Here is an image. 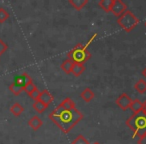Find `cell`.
<instances>
[{
    "mask_svg": "<svg viewBox=\"0 0 146 144\" xmlns=\"http://www.w3.org/2000/svg\"><path fill=\"white\" fill-rule=\"evenodd\" d=\"M141 74H142V76L146 79V67L145 68H143V70L141 71Z\"/></svg>",
    "mask_w": 146,
    "mask_h": 144,
    "instance_id": "obj_28",
    "label": "cell"
},
{
    "mask_svg": "<svg viewBox=\"0 0 146 144\" xmlns=\"http://www.w3.org/2000/svg\"><path fill=\"white\" fill-rule=\"evenodd\" d=\"M9 90H10L14 95H19V94L24 90V88L21 87V86L18 85V84H16L15 82H13V83L10 84V86H9Z\"/></svg>",
    "mask_w": 146,
    "mask_h": 144,
    "instance_id": "obj_20",
    "label": "cell"
},
{
    "mask_svg": "<svg viewBox=\"0 0 146 144\" xmlns=\"http://www.w3.org/2000/svg\"><path fill=\"white\" fill-rule=\"evenodd\" d=\"M9 18V13L4 8H0V23H4Z\"/></svg>",
    "mask_w": 146,
    "mask_h": 144,
    "instance_id": "obj_22",
    "label": "cell"
},
{
    "mask_svg": "<svg viewBox=\"0 0 146 144\" xmlns=\"http://www.w3.org/2000/svg\"><path fill=\"white\" fill-rule=\"evenodd\" d=\"M68 3L73 8L75 9V10L79 11L87 5L88 0H68Z\"/></svg>",
    "mask_w": 146,
    "mask_h": 144,
    "instance_id": "obj_10",
    "label": "cell"
},
{
    "mask_svg": "<svg viewBox=\"0 0 146 144\" xmlns=\"http://www.w3.org/2000/svg\"><path fill=\"white\" fill-rule=\"evenodd\" d=\"M38 100H39V101H41L43 104H45V105L48 107L49 104H51L53 102V100H54V97H53V95L48 91V90L44 89L43 91H40Z\"/></svg>",
    "mask_w": 146,
    "mask_h": 144,
    "instance_id": "obj_7",
    "label": "cell"
},
{
    "mask_svg": "<svg viewBox=\"0 0 146 144\" xmlns=\"http://www.w3.org/2000/svg\"><path fill=\"white\" fill-rule=\"evenodd\" d=\"M71 144H90V143H89V141H88V140L86 139V138L84 137L83 135L79 134V135H78L77 137L75 138V139L71 142Z\"/></svg>",
    "mask_w": 146,
    "mask_h": 144,
    "instance_id": "obj_21",
    "label": "cell"
},
{
    "mask_svg": "<svg viewBox=\"0 0 146 144\" xmlns=\"http://www.w3.org/2000/svg\"><path fill=\"white\" fill-rule=\"evenodd\" d=\"M36 88H37V87H36V85H35V84L33 83V81H31L30 83H28V84H27V85L24 87V91L26 92V93L29 95V94H30L31 92H32L34 89H36Z\"/></svg>",
    "mask_w": 146,
    "mask_h": 144,
    "instance_id": "obj_23",
    "label": "cell"
},
{
    "mask_svg": "<svg viewBox=\"0 0 146 144\" xmlns=\"http://www.w3.org/2000/svg\"><path fill=\"white\" fill-rule=\"evenodd\" d=\"M127 127L133 133V137H141L146 133V112L144 110L133 113L125 121Z\"/></svg>",
    "mask_w": 146,
    "mask_h": 144,
    "instance_id": "obj_2",
    "label": "cell"
},
{
    "mask_svg": "<svg viewBox=\"0 0 146 144\" xmlns=\"http://www.w3.org/2000/svg\"><path fill=\"white\" fill-rule=\"evenodd\" d=\"M32 107L35 111L38 112V113L40 114V113H43V112L46 110L47 106L45 105V104H43L41 101H39V100H35L34 103L32 104Z\"/></svg>",
    "mask_w": 146,
    "mask_h": 144,
    "instance_id": "obj_18",
    "label": "cell"
},
{
    "mask_svg": "<svg viewBox=\"0 0 146 144\" xmlns=\"http://www.w3.org/2000/svg\"><path fill=\"white\" fill-rule=\"evenodd\" d=\"M92 144H100V143H99V142H97V141H95V142H93Z\"/></svg>",
    "mask_w": 146,
    "mask_h": 144,
    "instance_id": "obj_30",
    "label": "cell"
},
{
    "mask_svg": "<svg viewBox=\"0 0 146 144\" xmlns=\"http://www.w3.org/2000/svg\"><path fill=\"white\" fill-rule=\"evenodd\" d=\"M60 105L63 106L64 108H68V109H73V108H76L75 106V102L73 101L70 97H67L65 99H63L60 102Z\"/></svg>",
    "mask_w": 146,
    "mask_h": 144,
    "instance_id": "obj_19",
    "label": "cell"
},
{
    "mask_svg": "<svg viewBox=\"0 0 146 144\" xmlns=\"http://www.w3.org/2000/svg\"><path fill=\"white\" fill-rule=\"evenodd\" d=\"M7 49H8V46H7V44L2 40V39H0V55H2L3 53H4L5 51L7 50Z\"/></svg>",
    "mask_w": 146,
    "mask_h": 144,
    "instance_id": "obj_24",
    "label": "cell"
},
{
    "mask_svg": "<svg viewBox=\"0 0 146 144\" xmlns=\"http://www.w3.org/2000/svg\"><path fill=\"white\" fill-rule=\"evenodd\" d=\"M129 108L131 109V111L133 113H137L139 111H142L143 110V102L140 101L139 99H133Z\"/></svg>",
    "mask_w": 146,
    "mask_h": 144,
    "instance_id": "obj_13",
    "label": "cell"
},
{
    "mask_svg": "<svg viewBox=\"0 0 146 144\" xmlns=\"http://www.w3.org/2000/svg\"><path fill=\"white\" fill-rule=\"evenodd\" d=\"M39 94H40V91L38 90V88H36V89H34L30 94H29V96H30V98H32V99L35 101V100H38Z\"/></svg>",
    "mask_w": 146,
    "mask_h": 144,
    "instance_id": "obj_25",
    "label": "cell"
},
{
    "mask_svg": "<svg viewBox=\"0 0 146 144\" xmlns=\"http://www.w3.org/2000/svg\"><path fill=\"white\" fill-rule=\"evenodd\" d=\"M80 97H81L85 102H90L94 97H95V94H94V92L92 91L90 88H85V89L80 93Z\"/></svg>",
    "mask_w": 146,
    "mask_h": 144,
    "instance_id": "obj_12",
    "label": "cell"
},
{
    "mask_svg": "<svg viewBox=\"0 0 146 144\" xmlns=\"http://www.w3.org/2000/svg\"><path fill=\"white\" fill-rule=\"evenodd\" d=\"M134 89L140 94H144L146 92V81L144 79H139L134 84Z\"/></svg>",
    "mask_w": 146,
    "mask_h": 144,
    "instance_id": "obj_15",
    "label": "cell"
},
{
    "mask_svg": "<svg viewBox=\"0 0 146 144\" xmlns=\"http://www.w3.org/2000/svg\"><path fill=\"white\" fill-rule=\"evenodd\" d=\"M96 37H97V34H96V33H94V34L92 35L91 37H90V38H89V40H88V41H87V43H86V44H85V46L87 47V48L90 46V44H91V43L93 42V41H94V39H95Z\"/></svg>",
    "mask_w": 146,
    "mask_h": 144,
    "instance_id": "obj_27",
    "label": "cell"
},
{
    "mask_svg": "<svg viewBox=\"0 0 146 144\" xmlns=\"http://www.w3.org/2000/svg\"><path fill=\"white\" fill-rule=\"evenodd\" d=\"M143 110L146 112V100L145 101H143Z\"/></svg>",
    "mask_w": 146,
    "mask_h": 144,
    "instance_id": "obj_29",
    "label": "cell"
},
{
    "mask_svg": "<svg viewBox=\"0 0 146 144\" xmlns=\"http://www.w3.org/2000/svg\"><path fill=\"white\" fill-rule=\"evenodd\" d=\"M117 23L126 32H131L139 24V19L133 12L127 9L123 14L117 17Z\"/></svg>",
    "mask_w": 146,
    "mask_h": 144,
    "instance_id": "obj_4",
    "label": "cell"
},
{
    "mask_svg": "<svg viewBox=\"0 0 146 144\" xmlns=\"http://www.w3.org/2000/svg\"><path fill=\"white\" fill-rule=\"evenodd\" d=\"M85 71V66L80 63H73L72 69H71V73L75 77H79L82 73Z\"/></svg>",
    "mask_w": 146,
    "mask_h": 144,
    "instance_id": "obj_11",
    "label": "cell"
},
{
    "mask_svg": "<svg viewBox=\"0 0 146 144\" xmlns=\"http://www.w3.org/2000/svg\"><path fill=\"white\" fill-rule=\"evenodd\" d=\"M115 102L120 109H122L123 111H126L127 109H129L130 105H131L132 99L130 98V96L127 93H122L116 98Z\"/></svg>",
    "mask_w": 146,
    "mask_h": 144,
    "instance_id": "obj_6",
    "label": "cell"
},
{
    "mask_svg": "<svg viewBox=\"0 0 146 144\" xmlns=\"http://www.w3.org/2000/svg\"><path fill=\"white\" fill-rule=\"evenodd\" d=\"M31 81H32V79H31V77L28 75V73H26V72H23V73H21L20 75L16 76V77L14 78L15 83L20 85L21 87H23V88H24L28 83H30Z\"/></svg>",
    "mask_w": 146,
    "mask_h": 144,
    "instance_id": "obj_8",
    "label": "cell"
},
{
    "mask_svg": "<svg viewBox=\"0 0 146 144\" xmlns=\"http://www.w3.org/2000/svg\"><path fill=\"white\" fill-rule=\"evenodd\" d=\"M126 10H127V5H126V3H124L121 0H113L111 9H110V12H111L112 14L119 17L120 15L123 14Z\"/></svg>",
    "mask_w": 146,
    "mask_h": 144,
    "instance_id": "obj_5",
    "label": "cell"
},
{
    "mask_svg": "<svg viewBox=\"0 0 146 144\" xmlns=\"http://www.w3.org/2000/svg\"><path fill=\"white\" fill-rule=\"evenodd\" d=\"M48 117L63 133H69L83 119V114L77 108L68 109L59 104L52 110Z\"/></svg>",
    "mask_w": 146,
    "mask_h": 144,
    "instance_id": "obj_1",
    "label": "cell"
},
{
    "mask_svg": "<svg viewBox=\"0 0 146 144\" xmlns=\"http://www.w3.org/2000/svg\"><path fill=\"white\" fill-rule=\"evenodd\" d=\"M72 66H73V62L70 60V59H65L62 63H61V69L64 71L66 74H70L71 73V69H72Z\"/></svg>",
    "mask_w": 146,
    "mask_h": 144,
    "instance_id": "obj_17",
    "label": "cell"
},
{
    "mask_svg": "<svg viewBox=\"0 0 146 144\" xmlns=\"http://www.w3.org/2000/svg\"><path fill=\"white\" fill-rule=\"evenodd\" d=\"M10 112L14 116H20L21 114L24 112V108L18 102H15L14 104H12V106L10 107Z\"/></svg>",
    "mask_w": 146,
    "mask_h": 144,
    "instance_id": "obj_14",
    "label": "cell"
},
{
    "mask_svg": "<svg viewBox=\"0 0 146 144\" xmlns=\"http://www.w3.org/2000/svg\"><path fill=\"white\" fill-rule=\"evenodd\" d=\"M42 125H43L42 119L37 115L32 116V117L28 120V126L31 128V129L34 130V131H36V130H38L39 128H41Z\"/></svg>",
    "mask_w": 146,
    "mask_h": 144,
    "instance_id": "obj_9",
    "label": "cell"
},
{
    "mask_svg": "<svg viewBox=\"0 0 146 144\" xmlns=\"http://www.w3.org/2000/svg\"><path fill=\"white\" fill-rule=\"evenodd\" d=\"M112 3H113V0H100L98 2V6L105 12H110Z\"/></svg>",
    "mask_w": 146,
    "mask_h": 144,
    "instance_id": "obj_16",
    "label": "cell"
},
{
    "mask_svg": "<svg viewBox=\"0 0 146 144\" xmlns=\"http://www.w3.org/2000/svg\"><path fill=\"white\" fill-rule=\"evenodd\" d=\"M67 58L70 59L73 63L84 64L86 61L91 58V53L88 51L85 44H77L67 53Z\"/></svg>",
    "mask_w": 146,
    "mask_h": 144,
    "instance_id": "obj_3",
    "label": "cell"
},
{
    "mask_svg": "<svg viewBox=\"0 0 146 144\" xmlns=\"http://www.w3.org/2000/svg\"><path fill=\"white\" fill-rule=\"evenodd\" d=\"M145 27H146V21H145Z\"/></svg>",
    "mask_w": 146,
    "mask_h": 144,
    "instance_id": "obj_31",
    "label": "cell"
},
{
    "mask_svg": "<svg viewBox=\"0 0 146 144\" xmlns=\"http://www.w3.org/2000/svg\"><path fill=\"white\" fill-rule=\"evenodd\" d=\"M137 144H146V133L143 134V135H142L141 137L138 138Z\"/></svg>",
    "mask_w": 146,
    "mask_h": 144,
    "instance_id": "obj_26",
    "label": "cell"
}]
</instances>
